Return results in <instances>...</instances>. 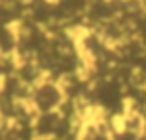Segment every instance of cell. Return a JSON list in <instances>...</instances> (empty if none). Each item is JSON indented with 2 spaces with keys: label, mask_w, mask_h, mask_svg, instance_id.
Segmentation results:
<instances>
[{
  "label": "cell",
  "mask_w": 146,
  "mask_h": 140,
  "mask_svg": "<svg viewBox=\"0 0 146 140\" xmlns=\"http://www.w3.org/2000/svg\"><path fill=\"white\" fill-rule=\"evenodd\" d=\"M65 91L61 81L46 77L32 87V111L34 113H59L65 103Z\"/></svg>",
  "instance_id": "1"
}]
</instances>
